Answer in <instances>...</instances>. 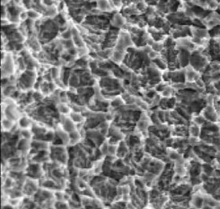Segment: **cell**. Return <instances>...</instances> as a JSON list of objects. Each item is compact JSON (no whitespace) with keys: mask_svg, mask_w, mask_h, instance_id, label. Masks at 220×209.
Segmentation results:
<instances>
[{"mask_svg":"<svg viewBox=\"0 0 220 209\" xmlns=\"http://www.w3.org/2000/svg\"><path fill=\"white\" fill-rule=\"evenodd\" d=\"M39 24L37 28H35V31H38V39L39 42L43 43V45L50 43L55 37L57 36L59 31V26L61 24L58 22L55 18L54 20L50 17H46L43 21H39ZM35 25V24H34ZM62 27V26H61Z\"/></svg>","mask_w":220,"mask_h":209,"instance_id":"obj_1","label":"cell"},{"mask_svg":"<svg viewBox=\"0 0 220 209\" xmlns=\"http://www.w3.org/2000/svg\"><path fill=\"white\" fill-rule=\"evenodd\" d=\"M36 82V72L35 70H28L23 72L18 79V86L22 90L32 89Z\"/></svg>","mask_w":220,"mask_h":209,"instance_id":"obj_2","label":"cell"},{"mask_svg":"<svg viewBox=\"0 0 220 209\" xmlns=\"http://www.w3.org/2000/svg\"><path fill=\"white\" fill-rule=\"evenodd\" d=\"M69 137H70V143H69V145L72 146V145L77 144V143L80 142L81 135H80V132H79L77 130H75V131L69 132Z\"/></svg>","mask_w":220,"mask_h":209,"instance_id":"obj_3","label":"cell"},{"mask_svg":"<svg viewBox=\"0 0 220 209\" xmlns=\"http://www.w3.org/2000/svg\"><path fill=\"white\" fill-rule=\"evenodd\" d=\"M70 117L76 123H80V122H83L85 120V117L80 112H76H76H71Z\"/></svg>","mask_w":220,"mask_h":209,"instance_id":"obj_4","label":"cell"},{"mask_svg":"<svg viewBox=\"0 0 220 209\" xmlns=\"http://www.w3.org/2000/svg\"><path fill=\"white\" fill-rule=\"evenodd\" d=\"M30 119L26 117H22L18 122V125L21 128H29L31 125Z\"/></svg>","mask_w":220,"mask_h":209,"instance_id":"obj_5","label":"cell"},{"mask_svg":"<svg viewBox=\"0 0 220 209\" xmlns=\"http://www.w3.org/2000/svg\"><path fill=\"white\" fill-rule=\"evenodd\" d=\"M2 124H3V126L6 129L10 130V128H13V125H14V122H13V121L11 120V119L7 118V119H4V120L3 119Z\"/></svg>","mask_w":220,"mask_h":209,"instance_id":"obj_6","label":"cell"},{"mask_svg":"<svg viewBox=\"0 0 220 209\" xmlns=\"http://www.w3.org/2000/svg\"><path fill=\"white\" fill-rule=\"evenodd\" d=\"M21 134L23 136V138H25V139H31L32 137V132L29 131L28 128H23L21 131Z\"/></svg>","mask_w":220,"mask_h":209,"instance_id":"obj_7","label":"cell"},{"mask_svg":"<svg viewBox=\"0 0 220 209\" xmlns=\"http://www.w3.org/2000/svg\"><path fill=\"white\" fill-rule=\"evenodd\" d=\"M28 15H29V17L30 19H37L40 16L39 13H37V12L34 11V10H31V11L28 12Z\"/></svg>","mask_w":220,"mask_h":209,"instance_id":"obj_8","label":"cell"}]
</instances>
